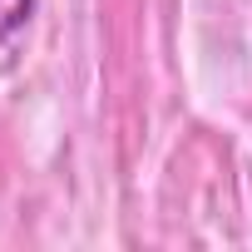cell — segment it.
<instances>
[{
    "instance_id": "6da1fadb",
    "label": "cell",
    "mask_w": 252,
    "mask_h": 252,
    "mask_svg": "<svg viewBox=\"0 0 252 252\" xmlns=\"http://www.w3.org/2000/svg\"><path fill=\"white\" fill-rule=\"evenodd\" d=\"M35 20V0H0V40H20Z\"/></svg>"
}]
</instances>
